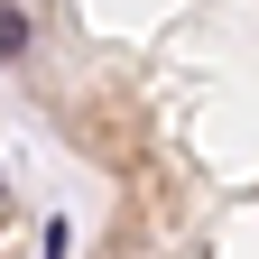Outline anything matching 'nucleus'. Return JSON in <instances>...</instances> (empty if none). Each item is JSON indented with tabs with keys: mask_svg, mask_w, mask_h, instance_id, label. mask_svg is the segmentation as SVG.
<instances>
[{
	"mask_svg": "<svg viewBox=\"0 0 259 259\" xmlns=\"http://www.w3.org/2000/svg\"><path fill=\"white\" fill-rule=\"evenodd\" d=\"M19 47H28V19H19V10H0V56H19Z\"/></svg>",
	"mask_w": 259,
	"mask_h": 259,
	"instance_id": "f257e3e1",
	"label": "nucleus"
}]
</instances>
